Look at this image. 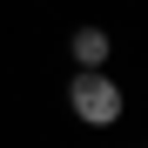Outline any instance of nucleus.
I'll return each instance as SVG.
<instances>
[{
  "label": "nucleus",
  "mask_w": 148,
  "mask_h": 148,
  "mask_svg": "<svg viewBox=\"0 0 148 148\" xmlns=\"http://www.w3.org/2000/svg\"><path fill=\"white\" fill-rule=\"evenodd\" d=\"M67 108H74V121H88V128H114L128 101H121V88L108 81V67H88V74L67 81Z\"/></svg>",
  "instance_id": "1"
},
{
  "label": "nucleus",
  "mask_w": 148,
  "mask_h": 148,
  "mask_svg": "<svg viewBox=\"0 0 148 148\" xmlns=\"http://www.w3.org/2000/svg\"><path fill=\"white\" fill-rule=\"evenodd\" d=\"M67 54H74V74H88V67H108V34H101V27H74Z\"/></svg>",
  "instance_id": "2"
}]
</instances>
